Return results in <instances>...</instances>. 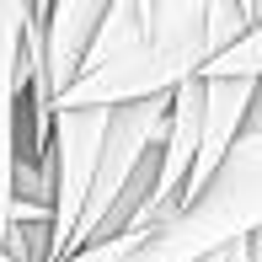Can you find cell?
I'll return each mask as SVG.
<instances>
[{
  "mask_svg": "<svg viewBox=\"0 0 262 262\" xmlns=\"http://www.w3.org/2000/svg\"><path fill=\"white\" fill-rule=\"evenodd\" d=\"M128 241H134V235H123V241H107V246H86V252H75L70 262H118L128 252Z\"/></svg>",
  "mask_w": 262,
  "mask_h": 262,
  "instance_id": "7",
  "label": "cell"
},
{
  "mask_svg": "<svg viewBox=\"0 0 262 262\" xmlns=\"http://www.w3.org/2000/svg\"><path fill=\"white\" fill-rule=\"evenodd\" d=\"M102 16H107L102 0H49V6H32V27L43 38V64H49L54 102L80 80L86 54L102 32Z\"/></svg>",
  "mask_w": 262,
  "mask_h": 262,
  "instance_id": "5",
  "label": "cell"
},
{
  "mask_svg": "<svg viewBox=\"0 0 262 262\" xmlns=\"http://www.w3.org/2000/svg\"><path fill=\"white\" fill-rule=\"evenodd\" d=\"M107 118L113 113H54V257L70 262L80 246L97 166L107 145Z\"/></svg>",
  "mask_w": 262,
  "mask_h": 262,
  "instance_id": "3",
  "label": "cell"
},
{
  "mask_svg": "<svg viewBox=\"0 0 262 262\" xmlns=\"http://www.w3.org/2000/svg\"><path fill=\"white\" fill-rule=\"evenodd\" d=\"M252 235H262V128H246L204 193L134 235L118 262H209Z\"/></svg>",
  "mask_w": 262,
  "mask_h": 262,
  "instance_id": "2",
  "label": "cell"
},
{
  "mask_svg": "<svg viewBox=\"0 0 262 262\" xmlns=\"http://www.w3.org/2000/svg\"><path fill=\"white\" fill-rule=\"evenodd\" d=\"M27 0H0V252L16 225V166H21V64H27Z\"/></svg>",
  "mask_w": 262,
  "mask_h": 262,
  "instance_id": "4",
  "label": "cell"
},
{
  "mask_svg": "<svg viewBox=\"0 0 262 262\" xmlns=\"http://www.w3.org/2000/svg\"><path fill=\"white\" fill-rule=\"evenodd\" d=\"M225 49L214 43L209 0H145V27L134 49L80 75L54 102V113H118L139 102H166L182 86L204 80V70Z\"/></svg>",
  "mask_w": 262,
  "mask_h": 262,
  "instance_id": "1",
  "label": "cell"
},
{
  "mask_svg": "<svg viewBox=\"0 0 262 262\" xmlns=\"http://www.w3.org/2000/svg\"><path fill=\"white\" fill-rule=\"evenodd\" d=\"M246 128H262V86H257V102H252V118H246Z\"/></svg>",
  "mask_w": 262,
  "mask_h": 262,
  "instance_id": "8",
  "label": "cell"
},
{
  "mask_svg": "<svg viewBox=\"0 0 262 262\" xmlns=\"http://www.w3.org/2000/svg\"><path fill=\"white\" fill-rule=\"evenodd\" d=\"M204 80H252V86H262V21L235 43L230 54L214 59V64L204 70Z\"/></svg>",
  "mask_w": 262,
  "mask_h": 262,
  "instance_id": "6",
  "label": "cell"
}]
</instances>
